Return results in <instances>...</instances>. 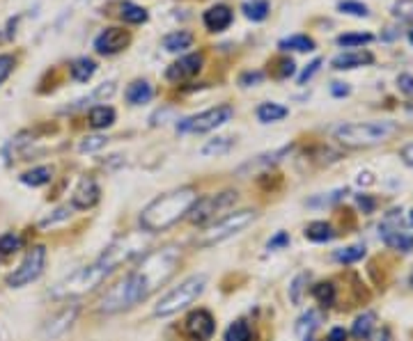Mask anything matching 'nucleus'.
<instances>
[{"mask_svg":"<svg viewBox=\"0 0 413 341\" xmlns=\"http://www.w3.org/2000/svg\"><path fill=\"white\" fill-rule=\"evenodd\" d=\"M154 96V87L147 81H134L127 87V101L131 106H142V103L152 101Z\"/></svg>","mask_w":413,"mask_h":341,"instance_id":"nucleus-17","label":"nucleus"},{"mask_svg":"<svg viewBox=\"0 0 413 341\" xmlns=\"http://www.w3.org/2000/svg\"><path fill=\"white\" fill-rule=\"evenodd\" d=\"M397 133L395 122H351V124H340L333 131L338 142H342L345 147H375L386 140H390Z\"/></svg>","mask_w":413,"mask_h":341,"instance_id":"nucleus-3","label":"nucleus"},{"mask_svg":"<svg viewBox=\"0 0 413 341\" xmlns=\"http://www.w3.org/2000/svg\"><path fill=\"white\" fill-rule=\"evenodd\" d=\"M326 341H347V332L342 330V327H333Z\"/></svg>","mask_w":413,"mask_h":341,"instance_id":"nucleus-51","label":"nucleus"},{"mask_svg":"<svg viewBox=\"0 0 413 341\" xmlns=\"http://www.w3.org/2000/svg\"><path fill=\"white\" fill-rule=\"evenodd\" d=\"M241 12H244L246 18H251V21H264L268 16V3L266 0H248V3L241 5Z\"/></svg>","mask_w":413,"mask_h":341,"instance_id":"nucleus-29","label":"nucleus"},{"mask_svg":"<svg viewBox=\"0 0 413 341\" xmlns=\"http://www.w3.org/2000/svg\"><path fill=\"white\" fill-rule=\"evenodd\" d=\"M333 236H336V232L326 222H312V225L305 227V238L312 243H329L333 241Z\"/></svg>","mask_w":413,"mask_h":341,"instance_id":"nucleus-26","label":"nucleus"},{"mask_svg":"<svg viewBox=\"0 0 413 341\" xmlns=\"http://www.w3.org/2000/svg\"><path fill=\"white\" fill-rule=\"evenodd\" d=\"M46 268V247L44 245H35L32 250H28L25 259L21 261V266L14 268V273L8 275V284L12 288H21L30 282L39 279V275L44 273Z\"/></svg>","mask_w":413,"mask_h":341,"instance_id":"nucleus-9","label":"nucleus"},{"mask_svg":"<svg viewBox=\"0 0 413 341\" xmlns=\"http://www.w3.org/2000/svg\"><path fill=\"white\" fill-rule=\"evenodd\" d=\"M202 21H205L207 30H212V32H223L229 23H232V10H229L227 5H214V8H209V10L205 12Z\"/></svg>","mask_w":413,"mask_h":341,"instance_id":"nucleus-15","label":"nucleus"},{"mask_svg":"<svg viewBox=\"0 0 413 341\" xmlns=\"http://www.w3.org/2000/svg\"><path fill=\"white\" fill-rule=\"evenodd\" d=\"M234 117V108L223 103V106L209 108L205 113L186 117L177 124V133H209V131L223 126L225 122H229Z\"/></svg>","mask_w":413,"mask_h":341,"instance_id":"nucleus-7","label":"nucleus"},{"mask_svg":"<svg viewBox=\"0 0 413 341\" xmlns=\"http://www.w3.org/2000/svg\"><path fill=\"white\" fill-rule=\"evenodd\" d=\"M292 152V144L290 147H283V149H278V152H273V154H262V156H258L255 161H251V163H246L244 167L239 169L241 174L244 172H248V169H260V167H268V165H275L283 156H287Z\"/></svg>","mask_w":413,"mask_h":341,"instance_id":"nucleus-21","label":"nucleus"},{"mask_svg":"<svg viewBox=\"0 0 413 341\" xmlns=\"http://www.w3.org/2000/svg\"><path fill=\"white\" fill-rule=\"evenodd\" d=\"M51 179H53V169H51L49 165L28 169V172L21 174V183H25V186H32V188L46 186V183H49Z\"/></svg>","mask_w":413,"mask_h":341,"instance_id":"nucleus-24","label":"nucleus"},{"mask_svg":"<svg viewBox=\"0 0 413 341\" xmlns=\"http://www.w3.org/2000/svg\"><path fill=\"white\" fill-rule=\"evenodd\" d=\"M390 12L399 21H413V0H395Z\"/></svg>","mask_w":413,"mask_h":341,"instance_id":"nucleus-37","label":"nucleus"},{"mask_svg":"<svg viewBox=\"0 0 413 341\" xmlns=\"http://www.w3.org/2000/svg\"><path fill=\"white\" fill-rule=\"evenodd\" d=\"M225 341H253V332H251V325L246 320H234L232 325L227 327L225 332Z\"/></svg>","mask_w":413,"mask_h":341,"instance_id":"nucleus-31","label":"nucleus"},{"mask_svg":"<svg viewBox=\"0 0 413 341\" xmlns=\"http://www.w3.org/2000/svg\"><path fill=\"white\" fill-rule=\"evenodd\" d=\"M338 10L345 12V14H349V16H358V18L370 16V10H367V5L358 3V0H342V3L338 5Z\"/></svg>","mask_w":413,"mask_h":341,"instance_id":"nucleus-34","label":"nucleus"},{"mask_svg":"<svg viewBox=\"0 0 413 341\" xmlns=\"http://www.w3.org/2000/svg\"><path fill=\"white\" fill-rule=\"evenodd\" d=\"M202 64H205V55L202 53H188L179 57L177 62H173L166 71V78L168 81H186V78H193L198 71L202 69Z\"/></svg>","mask_w":413,"mask_h":341,"instance_id":"nucleus-12","label":"nucleus"},{"mask_svg":"<svg viewBox=\"0 0 413 341\" xmlns=\"http://www.w3.org/2000/svg\"><path fill=\"white\" fill-rule=\"evenodd\" d=\"M229 147H232V140H229V137H216V140L207 142L205 147H202V156L225 154V152H229Z\"/></svg>","mask_w":413,"mask_h":341,"instance_id":"nucleus-35","label":"nucleus"},{"mask_svg":"<svg viewBox=\"0 0 413 341\" xmlns=\"http://www.w3.org/2000/svg\"><path fill=\"white\" fill-rule=\"evenodd\" d=\"M411 284H413V275H411Z\"/></svg>","mask_w":413,"mask_h":341,"instance_id":"nucleus-55","label":"nucleus"},{"mask_svg":"<svg viewBox=\"0 0 413 341\" xmlns=\"http://www.w3.org/2000/svg\"><path fill=\"white\" fill-rule=\"evenodd\" d=\"M319 67H321V60H319V57H317V60L308 64V67L303 69V74L299 76V85H305L308 81H310V78H312V76H314V74H317V71H319Z\"/></svg>","mask_w":413,"mask_h":341,"instance_id":"nucleus-44","label":"nucleus"},{"mask_svg":"<svg viewBox=\"0 0 413 341\" xmlns=\"http://www.w3.org/2000/svg\"><path fill=\"white\" fill-rule=\"evenodd\" d=\"M129 42H131V37H129L127 30L106 28L99 37L95 39V49L99 55H115V53H120V51L127 49Z\"/></svg>","mask_w":413,"mask_h":341,"instance_id":"nucleus-10","label":"nucleus"},{"mask_svg":"<svg viewBox=\"0 0 413 341\" xmlns=\"http://www.w3.org/2000/svg\"><path fill=\"white\" fill-rule=\"evenodd\" d=\"M120 16H122L124 23H131V25L147 21V12L142 10L140 5H134V3H122L120 5Z\"/></svg>","mask_w":413,"mask_h":341,"instance_id":"nucleus-27","label":"nucleus"},{"mask_svg":"<svg viewBox=\"0 0 413 341\" xmlns=\"http://www.w3.org/2000/svg\"><path fill=\"white\" fill-rule=\"evenodd\" d=\"M115 268L106 264L101 257L97 261H92L90 266H83L78 268L64 277L62 282H58V286L53 288V298H78V296H85V293L95 291L97 286L101 284L108 275H113Z\"/></svg>","mask_w":413,"mask_h":341,"instance_id":"nucleus-4","label":"nucleus"},{"mask_svg":"<svg viewBox=\"0 0 413 341\" xmlns=\"http://www.w3.org/2000/svg\"><path fill=\"white\" fill-rule=\"evenodd\" d=\"M255 218H258V211H251V208H244V211H237V213H227L225 218L216 220L212 227H207V232H202L198 243L202 247L216 245V243L225 241L229 236L239 234L241 229H246Z\"/></svg>","mask_w":413,"mask_h":341,"instance_id":"nucleus-6","label":"nucleus"},{"mask_svg":"<svg viewBox=\"0 0 413 341\" xmlns=\"http://www.w3.org/2000/svg\"><path fill=\"white\" fill-rule=\"evenodd\" d=\"M99 195L101 190L97 186V181L85 176V179H81V183H78V188L74 190V195H71V206L81 208V211H88V208H92L99 202Z\"/></svg>","mask_w":413,"mask_h":341,"instance_id":"nucleus-13","label":"nucleus"},{"mask_svg":"<svg viewBox=\"0 0 413 341\" xmlns=\"http://www.w3.org/2000/svg\"><path fill=\"white\" fill-rule=\"evenodd\" d=\"M370 42H372L370 32H349V35H340L338 37V44L345 46V49H356V46L370 44Z\"/></svg>","mask_w":413,"mask_h":341,"instance_id":"nucleus-33","label":"nucleus"},{"mask_svg":"<svg viewBox=\"0 0 413 341\" xmlns=\"http://www.w3.org/2000/svg\"><path fill=\"white\" fill-rule=\"evenodd\" d=\"M76 316H78V307H67V310H62L60 314H55V316L49 320V325L44 327V334L51 339L60 337L64 330H69V325L74 323Z\"/></svg>","mask_w":413,"mask_h":341,"instance_id":"nucleus-16","label":"nucleus"},{"mask_svg":"<svg viewBox=\"0 0 413 341\" xmlns=\"http://www.w3.org/2000/svg\"><path fill=\"white\" fill-rule=\"evenodd\" d=\"M375 320H377V314L375 312L360 314V316L356 318V323H353V330H351L353 337H356V339H365L367 334L375 330Z\"/></svg>","mask_w":413,"mask_h":341,"instance_id":"nucleus-30","label":"nucleus"},{"mask_svg":"<svg viewBox=\"0 0 413 341\" xmlns=\"http://www.w3.org/2000/svg\"><path fill=\"white\" fill-rule=\"evenodd\" d=\"M88 122L92 128H106V126H113L115 122V110L110 106H95L90 110L88 115Z\"/></svg>","mask_w":413,"mask_h":341,"instance_id":"nucleus-20","label":"nucleus"},{"mask_svg":"<svg viewBox=\"0 0 413 341\" xmlns=\"http://www.w3.org/2000/svg\"><path fill=\"white\" fill-rule=\"evenodd\" d=\"M409 42H411V44H413V28H411V30H409Z\"/></svg>","mask_w":413,"mask_h":341,"instance_id":"nucleus-53","label":"nucleus"},{"mask_svg":"<svg viewBox=\"0 0 413 341\" xmlns=\"http://www.w3.org/2000/svg\"><path fill=\"white\" fill-rule=\"evenodd\" d=\"M195 200H198V193H195V188L191 186L161 195V197H156L154 202H149V204L142 208L140 213L142 229H145L147 234H156L173 227L175 222L186 218L191 206L195 204Z\"/></svg>","mask_w":413,"mask_h":341,"instance_id":"nucleus-2","label":"nucleus"},{"mask_svg":"<svg viewBox=\"0 0 413 341\" xmlns=\"http://www.w3.org/2000/svg\"><path fill=\"white\" fill-rule=\"evenodd\" d=\"M278 49L280 51H299V53H310V51H314V42L308 35H292V37L280 39Z\"/></svg>","mask_w":413,"mask_h":341,"instance_id":"nucleus-22","label":"nucleus"},{"mask_svg":"<svg viewBox=\"0 0 413 341\" xmlns=\"http://www.w3.org/2000/svg\"><path fill=\"white\" fill-rule=\"evenodd\" d=\"M356 202H358V206L363 208V213H372V211H375V200H370L367 195H358Z\"/></svg>","mask_w":413,"mask_h":341,"instance_id":"nucleus-49","label":"nucleus"},{"mask_svg":"<svg viewBox=\"0 0 413 341\" xmlns=\"http://www.w3.org/2000/svg\"><path fill=\"white\" fill-rule=\"evenodd\" d=\"M179 257L182 252L175 245L152 250L134 273H129L122 282H117L106 296L99 300V312L115 314L142 303L145 298L152 296L156 288L163 286L173 277V273L179 266Z\"/></svg>","mask_w":413,"mask_h":341,"instance_id":"nucleus-1","label":"nucleus"},{"mask_svg":"<svg viewBox=\"0 0 413 341\" xmlns=\"http://www.w3.org/2000/svg\"><path fill=\"white\" fill-rule=\"evenodd\" d=\"M294 71H297V64H294L292 60H280L275 76H278V78H290V76H294Z\"/></svg>","mask_w":413,"mask_h":341,"instance_id":"nucleus-45","label":"nucleus"},{"mask_svg":"<svg viewBox=\"0 0 413 341\" xmlns=\"http://www.w3.org/2000/svg\"><path fill=\"white\" fill-rule=\"evenodd\" d=\"M305 282H308V275H305V273L299 275V277L292 282V286H290V298H292L294 305L301 303V291H303V284H305Z\"/></svg>","mask_w":413,"mask_h":341,"instance_id":"nucleus-42","label":"nucleus"},{"mask_svg":"<svg viewBox=\"0 0 413 341\" xmlns=\"http://www.w3.org/2000/svg\"><path fill=\"white\" fill-rule=\"evenodd\" d=\"M399 92H404L406 96H413V76L411 74H402L397 78Z\"/></svg>","mask_w":413,"mask_h":341,"instance_id":"nucleus-46","label":"nucleus"},{"mask_svg":"<svg viewBox=\"0 0 413 341\" xmlns=\"http://www.w3.org/2000/svg\"><path fill=\"white\" fill-rule=\"evenodd\" d=\"M312 296L317 298L319 305L331 307L333 303H336V286H333L331 282H321V284H317L312 288Z\"/></svg>","mask_w":413,"mask_h":341,"instance_id":"nucleus-32","label":"nucleus"},{"mask_svg":"<svg viewBox=\"0 0 413 341\" xmlns=\"http://www.w3.org/2000/svg\"><path fill=\"white\" fill-rule=\"evenodd\" d=\"M64 218H69V208H60V211H55V215L42 220V227H51V225H55L58 220H64Z\"/></svg>","mask_w":413,"mask_h":341,"instance_id":"nucleus-47","label":"nucleus"},{"mask_svg":"<svg viewBox=\"0 0 413 341\" xmlns=\"http://www.w3.org/2000/svg\"><path fill=\"white\" fill-rule=\"evenodd\" d=\"M399 159H402L409 167H413V142L404 144V147L399 149Z\"/></svg>","mask_w":413,"mask_h":341,"instance_id":"nucleus-48","label":"nucleus"},{"mask_svg":"<svg viewBox=\"0 0 413 341\" xmlns=\"http://www.w3.org/2000/svg\"><path fill=\"white\" fill-rule=\"evenodd\" d=\"M237 202V193L232 190H225V193H218V195H205V197H198L195 204L191 206L186 218L193 222V225H207L212 222L216 215L225 211L227 206H232Z\"/></svg>","mask_w":413,"mask_h":341,"instance_id":"nucleus-8","label":"nucleus"},{"mask_svg":"<svg viewBox=\"0 0 413 341\" xmlns=\"http://www.w3.org/2000/svg\"><path fill=\"white\" fill-rule=\"evenodd\" d=\"M214 330H216L214 316L207 310H195V312L188 314V318H186V334L193 341H209V339L214 337Z\"/></svg>","mask_w":413,"mask_h":341,"instance_id":"nucleus-11","label":"nucleus"},{"mask_svg":"<svg viewBox=\"0 0 413 341\" xmlns=\"http://www.w3.org/2000/svg\"><path fill=\"white\" fill-rule=\"evenodd\" d=\"M365 257V247L363 245H353V247H347V250H338L336 252V259L340 264H353V261L363 259Z\"/></svg>","mask_w":413,"mask_h":341,"instance_id":"nucleus-38","label":"nucleus"},{"mask_svg":"<svg viewBox=\"0 0 413 341\" xmlns=\"http://www.w3.org/2000/svg\"><path fill=\"white\" fill-rule=\"evenodd\" d=\"M331 94L333 96H347V94H349V85H347V83H333L331 85Z\"/></svg>","mask_w":413,"mask_h":341,"instance_id":"nucleus-50","label":"nucleus"},{"mask_svg":"<svg viewBox=\"0 0 413 341\" xmlns=\"http://www.w3.org/2000/svg\"><path fill=\"white\" fill-rule=\"evenodd\" d=\"M321 320H324L321 312H317V310H308V314H303V316L299 318V323H297V334H299V339H310V334L317 330Z\"/></svg>","mask_w":413,"mask_h":341,"instance_id":"nucleus-19","label":"nucleus"},{"mask_svg":"<svg viewBox=\"0 0 413 341\" xmlns=\"http://www.w3.org/2000/svg\"><path fill=\"white\" fill-rule=\"evenodd\" d=\"M14 67H16L14 55H10V53H3V55H0V85L8 81L10 74L14 71Z\"/></svg>","mask_w":413,"mask_h":341,"instance_id":"nucleus-40","label":"nucleus"},{"mask_svg":"<svg viewBox=\"0 0 413 341\" xmlns=\"http://www.w3.org/2000/svg\"><path fill=\"white\" fill-rule=\"evenodd\" d=\"M205 286H207V277H205V275H191V277L184 279L179 286L170 288L166 296H163L159 303H156L154 314H156V316H173V314L184 310V307L193 305L195 300L202 296Z\"/></svg>","mask_w":413,"mask_h":341,"instance_id":"nucleus-5","label":"nucleus"},{"mask_svg":"<svg viewBox=\"0 0 413 341\" xmlns=\"http://www.w3.org/2000/svg\"><path fill=\"white\" fill-rule=\"evenodd\" d=\"M290 115V110L285 106H280V103H262L258 108V120L262 124H273V122H280L285 120V117Z\"/></svg>","mask_w":413,"mask_h":341,"instance_id":"nucleus-23","label":"nucleus"},{"mask_svg":"<svg viewBox=\"0 0 413 341\" xmlns=\"http://www.w3.org/2000/svg\"><path fill=\"white\" fill-rule=\"evenodd\" d=\"M106 142H108V137H103V135H88L81 144H78V149H81L83 154H90V152H97V149L106 147Z\"/></svg>","mask_w":413,"mask_h":341,"instance_id":"nucleus-39","label":"nucleus"},{"mask_svg":"<svg viewBox=\"0 0 413 341\" xmlns=\"http://www.w3.org/2000/svg\"><path fill=\"white\" fill-rule=\"evenodd\" d=\"M262 81H264V74H262V71H246V74L239 76L241 87H253V85H260Z\"/></svg>","mask_w":413,"mask_h":341,"instance_id":"nucleus-43","label":"nucleus"},{"mask_svg":"<svg viewBox=\"0 0 413 341\" xmlns=\"http://www.w3.org/2000/svg\"><path fill=\"white\" fill-rule=\"evenodd\" d=\"M191 44H193V35L186 30L170 32V35L163 37V49L170 51V53H179V51L191 49Z\"/></svg>","mask_w":413,"mask_h":341,"instance_id":"nucleus-18","label":"nucleus"},{"mask_svg":"<svg viewBox=\"0 0 413 341\" xmlns=\"http://www.w3.org/2000/svg\"><path fill=\"white\" fill-rule=\"evenodd\" d=\"M287 245H290V234H287V232H278L271 241L266 243V250H268V252L283 250V247H287Z\"/></svg>","mask_w":413,"mask_h":341,"instance_id":"nucleus-41","label":"nucleus"},{"mask_svg":"<svg viewBox=\"0 0 413 341\" xmlns=\"http://www.w3.org/2000/svg\"><path fill=\"white\" fill-rule=\"evenodd\" d=\"M21 247V236L16 234H3L0 236V257H10Z\"/></svg>","mask_w":413,"mask_h":341,"instance_id":"nucleus-36","label":"nucleus"},{"mask_svg":"<svg viewBox=\"0 0 413 341\" xmlns=\"http://www.w3.org/2000/svg\"><path fill=\"white\" fill-rule=\"evenodd\" d=\"M411 222H413V211H411Z\"/></svg>","mask_w":413,"mask_h":341,"instance_id":"nucleus-54","label":"nucleus"},{"mask_svg":"<svg viewBox=\"0 0 413 341\" xmlns=\"http://www.w3.org/2000/svg\"><path fill=\"white\" fill-rule=\"evenodd\" d=\"M375 62V55L370 51H363V49H353V51H345L333 57L331 67L338 69V71H345V69H358V67H365V64H372Z\"/></svg>","mask_w":413,"mask_h":341,"instance_id":"nucleus-14","label":"nucleus"},{"mask_svg":"<svg viewBox=\"0 0 413 341\" xmlns=\"http://www.w3.org/2000/svg\"><path fill=\"white\" fill-rule=\"evenodd\" d=\"M386 245L399 252H411L413 250V236H406L402 232H386L384 234Z\"/></svg>","mask_w":413,"mask_h":341,"instance_id":"nucleus-28","label":"nucleus"},{"mask_svg":"<svg viewBox=\"0 0 413 341\" xmlns=\"http://www.w3.org/2000/svg\"><path fill=\"white\" fill-rule=\"evenodd\" d=\"M372 341H388V332H386V330H384V332H379Z\"/></svg>","mask_w":413,"mask_h":341,"instance_id":"nucleus-52","label":"nucleus"},{"mask_svg":"<svg viewBox=\"0 0 413 341\" xmlns=\"http://www.w3.org/2000/svg\"><path fill=\"white\" fill-rule=\"evenodd\" d=\"M97 71V62L90 60V57H78V60L71 64V78L76 83H88Z\"/></svg>","mask_w":413,"mask_h":341,"instance_id":"nucleus-25","label":"nucleus"}]
</instances>
